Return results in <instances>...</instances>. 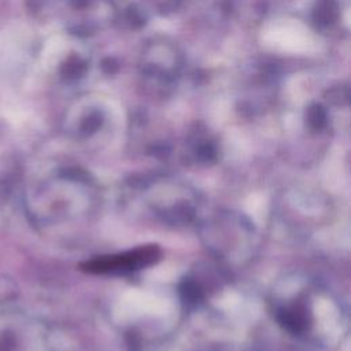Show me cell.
<instances>
[{
  "label": "cell",
  "mask_w": 351,
  "mask_h": 351,
  "mask_svg": "<svg viewBox=\"0 0 351 351\" xmlns=\"http://www.w3.org/2000/svg\"><path fill=\"white\" fill-rule=\"evenodd\" d=\"M160 256V250L156 245L138 247L117 255L97 256L85 265V270L90 273H129L140 270L155 263Z\"/></svg>",
  "instance_id": "obj_1"
}]
</instances>
